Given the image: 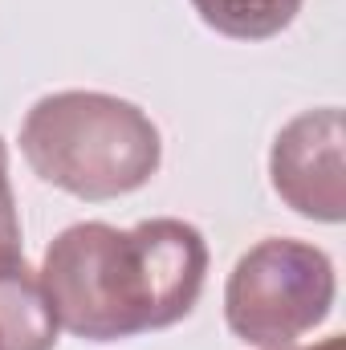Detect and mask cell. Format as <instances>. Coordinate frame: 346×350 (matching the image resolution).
<instances>
[{"label":"cell","instance_id":"6da1fadb","mask_svg":"<svg viewBox=\"0 0 346 350\" xmlns=\"http://www.w3.org/2000/svg\"><path fill=\"white\" fill-rule=\"evenodd\" d=\"M41 281L57 326L86 342H118L187 318L208 281L196 224L155 216L135 228L70 224L45 249Z\"/></svg>","mask_w":346,"mask_h":350},{"label":"cell","instance_id":"7a4b0ae2","mask_svg":"<svg viewBox=\"0 0 346 350\" xmlns=\"http://www.w3.org/2000/svg\"><path fill=\"white\" fill-rule=\"evenodd\" d=\"M21 151L45 183L78 200H114L151 183L163 159L159 126L127 98L62 90L33 102Z\"/></svg>","mask_w":346,"mask_h":350},{"label":"cell","instance_id":"3957f363","mask_svg":"<svg viewBox=\"0 0 346 350\" xmlns=\"http://www.w3.org/2000/svg\"><path fill=\"white\" fill-rule=\"evenodd\" d=\"M334 289V265L322 249L293 237H269L232 265L224 285V318L249 347H293L330 318Z\"/></svg>","mask_w":346,"mask_h":350},{"label":"cell","instance_id":"277c9868","mask_svg":"<svg viewBox=\"0 0 346 350\" xmlns=\"http://www.w3.org/2000/svg\"><path fill=\"white\" fill-rule=\"evenodd\" d=\"M343 110L322 106L289 118L269 151L273 191L310 220L338 224L346 216V167H343Z\"/></svg>","mask_w":346,"mask_h":350},{"label":"cell","instance_id":"5b68a950","mask_svg":"<svg viewBox=\"0 0 346 350\" xmlns=\"http://www.w3.org/2000/svg\"><path fill=\"white\" fill-rule=\"evenodd\" d=\"M57 330L41 273L25 257H0V350H53Z\"/></svg>","mask_w":346,"mask_h":350},{"label":"cell","instance_id":"8992f818","mask_svg":"<svg viewBox=\"0 0 346 350\" xmlns=\"http://www.w3.org/2000/svg\"><path fill=\"white\" fill-rule=\"evenodd\" d=\"M200 21L237 41H269L293 25L302 0H191Z\"/></svg>","mask_w":346,"mask_h":350},{"label":"cell","instance_id":"52a82bcc","mask_svg":"<svg viewBox=\"0 0 346 350\" xmlns=\"http://www.w3.org/2000/svg\"><path fill=\"white\" fill-rule=\"evenodd\" d=\"M0 257H21V216L8 183V147L0 139Z\"/></svg>","mask_w":346,"mask_h":350},{"label":"cell","instance_id":"ba28073f","mask_svg":"<svg viewBox=\"0 0 346 350\" xmlns=\"http://www.w3.org/2000/svg\"><path fill=\"white\" fill-rule=\"evenodd\" d=\"M277 350H346V342L334 334V338H326V342H318V347H277Z\"/></svg>","mask_w":346,"mask_h":350}]
</instances>
